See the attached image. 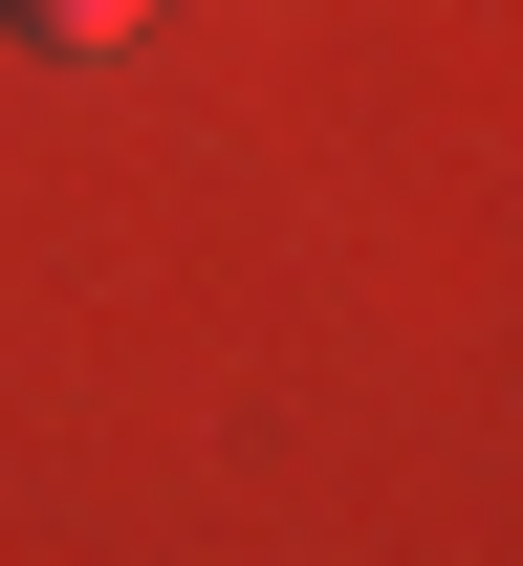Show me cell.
<instances>
[{
  "label": "cell",
  "mask_w": 523,
  "mask_h": 566,
  "mask_svg": "<svg viewBox=\"0 0 523 566\" xmlns=\"http://www.w3.org/2000/svg\"><path fill=\"white\" fill-rule=\"evenodd\" d=\"M22 44H132V0H0Z\"/></svg>",
  "instance_id": "cell-1"
}]
</instances>
